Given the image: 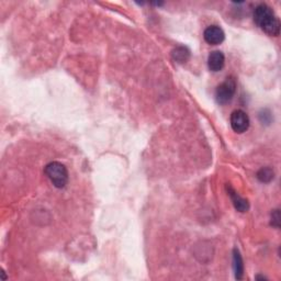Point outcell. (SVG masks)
I'll return each instance as SVG.
<instances>
[{"label": "cell", "mask_w": 281, "mask_h": 281, "mask_svg": "<svg viewBox=\"0 0 281 281\" xmlns=\"http://www.w3.org/2000/svg\"><path fill=\"white\" fill-rule=\"evenodd\" d=\"M254 21L265 33L277 36L280 33V21L274 10L265 3L259 4L254 10Z\"/></svg>", "instance_id": "obj_1"}, {"label": "cell", "mask_w": 281, "mask_h": 281, "mask_svg": "<svg viewBox=\"0 0 281 281\" xmlns=\"http://www.w3.org/2000/svg\"><path fill=\"white\" fill-rule=\"evenodd\" d=\"M44 173L54 187L59 189L64 188L69 183V171L60 162H51L45 166Z\"/></svg>", "instance_id": "obj_2"}, {"label": "cell", "mask_w": 281, "mask_h": 281, "mask_svg": "<svg viewBox=\"0 0 281 281\" xmlns=\"http://www.w3.org/2000/svg\"><path fill=\"white\" fill-rule=\"evenodd\" d=\"M236 91V82L232 77H227L226 79L217 86L215 90V99L218 105H226L230 102Z\"/></svg>", "instance_id": "obj_3"}, {"label": "cell", "mask_w": 281, "mask_h": 281, "mask_svg": "<svg viewBox=\"0 0 281 281\" xmlns=\"http://www.w3.org/2000/svg\"><path fill=\"white\" fill-rule=\"evenodd\" d=\"M249 118L243 110H235L231 114V127L234 132L242 134L246 132L249 128Z\"/></svg>", "instance_id": "obj_4"}, {"label": "cell", "mask_w": 281, "mask_h": 281, "mask_svg": "<svg viewBox=\"0 0 281 281\" xmlns=\"http://www.w3.org/2000/svg\"><path fill=\"white\" fill-rule=\"evenodd\" d=\"M204 38L206 42L210 45H218L221 44L225 39V33L220 27L217 25H210L204 32Z\"/></svg>", "instance_id": "obj_5"}, {"label": "cell", "mask_w": 281, "mask_h": 281, "mask_svg": "<svg viewBox=\"0 0 281 281\" xmlns=\"http://www.w3.org/2000/svg\"><path fill=\"white\" fill-rule=\"evenodd\" d=\"M225 64V56L221 51H213L208 57V67L211 71H220Z\"/></svg>", "instance_id": "obj_6"}, {"label": "cell", "mask_w": 281, "mask_h": 281, "mask_svg": "<svg viewBox=\"0 0 281 281\" xmlns=\"http://www.w3.org/2000/svg\"><path fill=\"white\" fill-rule=\"evenodd\" d=\"M226 189L228 192V196L231 198L234 208H235L238 212H247L249 209V204L245 198L239 196L231 186H226Z\"/></svg>", "instance_id": "obj_7"}, {"label": "cell", "mask_w": 281, "mask_h": 281, "mask_svg": "<svg viewBox=\"0 0 281 281\" xmlns=\"http://www.w3.org/2000/svg\"><path fill=\"white\" fill-rule=\"evenodd\" d=\"M233 270L235 278L237 280H242L244 276V262L237 248L233 249Z\"/></svg>", "instance_id": "obj_8"}, {"label": "cell", "mask_w": 281, "mask_h": 281, "mask_svg": "<svg viewBox=\"0 0 281 281\" xmlns=\"http://www.w3.org/2000/svg\"><path fill=\"white\" fill-rule=\"evenodd\" d=\"M171 57L179 64H185L190 59V51L186 46H177L171 51Z\"/></svg>", "instance_id": "obj_9"}, {"label": "cell", "mask_w": 281, "mask_h": 281, "mask_svg": "<svg viewBox=\"0 0 281 281\" xmlns=\"http://www.w3.org/2000/svg\"><path fill=\"white\" fill-rule=\"evenodd\" d=\"M275 173L270 167H264L257 173V179L264 184H268L274 179Z\"/></svg>", "instance_id": "obj_10"}, {"label": "cell", "mask_w": 281, "mask_h": 281, "mask_svg": "<svg viewBox=\"0 0 281 281\" xmlns=\"http://www.w3.org/2000/svg\"><path fill=\"white\" fill-rule=\"evenodd\" d=\"M270 224L276 228L280 227V211L278 209L274 210V212L272 213V222H270Z\"/></svg>", "instance_id": "obj_11"}, {"label": "cell", "mask_w": 281, "mask_h": 281, "mask_svg": "<svg viewBox=\"0 0 281 281\" xmlns=\"http://www.w3.org/2000/svg\"><path fill=\"white\" fill-rule=\"evenodd\" d=\"M256 279H263V280H264V279H267V278H266V277H263V276H257Z\"/></svg>", "instance_id": "obj_12"}]
</instances>
